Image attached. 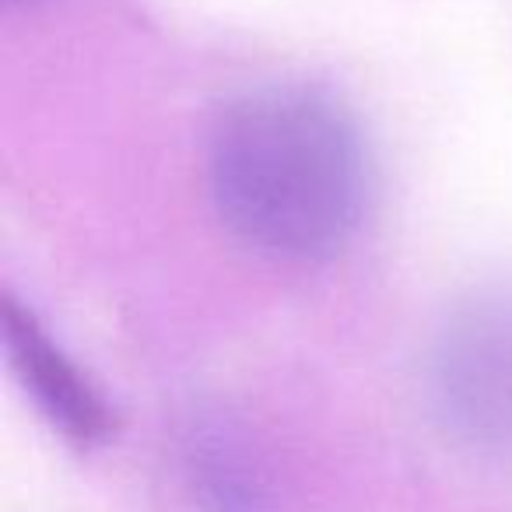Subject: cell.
<instances>
[{
	"mask_svg": "<svg viewBox=\"0 0 512 512\" xmlns=\"http://www.w3.org/2000/svg\"><path fill=\"white\" fill-rule=\"evenodd\" d=\"M225 225L260 253L330 256L358 232L372 165L355 120L313 88H260L218 116L207 148Z\"/></svg>",
	"mask_w": 512,
	"mask_h": 512,
	"instance_id": "cell-1",
	"label": "cell"
},
{
	"mask_svg": "<svg viewBox=\"0 0 512 512\" xmlns=\"http://www.w3.org/2000/svg\"><path fill=\"white\" fill-rule=\"evenodd\" d=\"M435 390L449 425L467 439L512 449V299L456 316L435 358Z\"/></svg>",
	"mask_w": 512,
	"mask_h": 512,
	"instance_id": "cell-2",
	"label": "cell"
},
{
	"mask_svg": "<svg viewBox=\"0 0 512 512\" xmlns=\"http://www.w3.org/2000/svg\"><path fill=\"white\" fill-rule=\"evenodd\" d=\"M4 348L29 397L74 449L88 453L113 439L116 414L109 411L102 393L81 376L78 365L46 337L36 316L25 313L15 299L4 302Z\"/></svg>",
	"mask_w": 512,
	"mask_h": 512,
	"instance_id": "cell-3",
	"label": "cell"
}]
</instances>
